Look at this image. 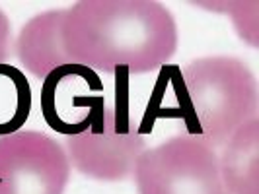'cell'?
Segmentation results:
<instances>
[{
	"mask_svg": "<svg viewBox=\"0 0 259 194\" xmlns=\"http://www.w3.org/2000/svg\"><path fill=\"white\" fill-rule=\"evenodd\" d=\"M105 109L104 82L82 64H65L49 72L41 86V113L53 130L72 136Z\"/></svg>",
	"mask_w": 259,
	"mask_h": 194,
	"instance_id": "obj_6",
	"label": "cell"
},
{
	"mask_svg": "<svg viewBox=\"0 0 259 194\" xmlns=\"http://www.w3.org/2000/svg\"><path fill=\"white\" fill-rule=\"evenodd\" d=\"M31 101L26 74L8 62L0 64V136L22 130L31 111Z\"/></svg>",
	"mask_w": 259,
	"mask_h": 194,
	"instance_id": "obj_9",
	"label": "cell"
},
{
	"mask_svg": "<svg viewBox=\"0 0 259 194\" xmlns=\"http://www.w3.org/2000/svg\"><path fill=\"white\" fill-rule=\"evenodd\" d=\"M133 175L139 194H228L217 148L187 132L146 148Z\"/></svg>",
	"mask_w": 259,
	"mask_h": 194,
	"instance_id": "obj_3",
	"label": "cell"
},
{
	"mask_svg": "<svg viewBox=\"0 0 259 194\" xmlns=\"http://www.w3.org/2000/svg\"><path fill=\"white\" fill-rule=\"evenodd\" d=\"M65 8L47 10L27 20L20 29L14 51L20 64L37 80L65 64H72L63 43Z\"/></svg>",
	"mask_w": 259,
	"mask_h": 194,
	"instance_id": "obj_7",
	"label": "cell"
},
{
	"mask_svg": "<svg viewBox=\"0 0 259 194\" xmlns=\"http://www.w3.org/2000/svg\"><path fill=\"white\" fill-rule=\"evenodd\" d=\"M70 169L65 146L45 132L0 136V194H65Z\"/></svg>",
	"mask_w": 259,
	"mask_h": 194,
	"instance_id": "obj_5",
	"label": "cell"
},
{
	"mask_svg": "<svg viewBox=\"0 0 259 194\" xmlns=\"http://www.w3.org/2000/svg\"><path fill=\"white\" fill-rule=\"evenodd\" d=\"M10 47H12V26H10L8 16L0 8V64L8 62Z\"/></svg>",
	"mask_w": 259,
	"mask_h": 194,
	"instance_id": "obj_10",
	"label": "cell"
},
{
	"mask_svg": "<svg viewBox=\"0 0 259 194\" xmlns=\"http://www.w3.org/2000/svg\"><path fill=\"white\" fill-rule=\"evenodd\" d=\"M178 97L187 134L212 148L257 118V80L238 56H203L183 66Z\"/></svg>",
	"mask_w": 259,
	"mask_h": 194,
	"instance_id": "obj_2",
	"label": "cell"
},
{
	"mask_svg": "<svg viewBox=\"0 0 259 194\" xmlns=\"http://www.w3.org/2000/svg\"><path fill=\"white\" fill-rule=\"evenodd\" d=\"M219 169L228 194H259L257 118H251L222 144Z\"/></svg>",
	"mask_w": 259,
	"mask_h": 194,
	"instance_id": "obj_8",
	"label": "cell"
},
{
	"mask_svg": "<svg viewBox=\"0 0 259 194\" xmlns=\"http://www.w3.org/2000/svg\"><path fill=\"white\" fill-rule=\"evenodd\" d=\"M178 24L156 0H82L65 8L63 43L72 64L148 74L178 51Z\"/></svg>",
	"mask_w": 259,
	"mask_h": 194,
	"instance_id": "obj_1",
	"label": "cell"
},
{
	"mask_svg": "<svg viewBox=\"0 0 259 194\" xmlns=\"http://www.w3.org/2000/svg\"><path fill=\"white\" fill-rule=\"evenodd\" d=\"M146 150L141 130L129 115L105 107L84 130L66 136L70 167L94 181L115 182L133 175L139 155Z\"/></svg>",
	"mask_w": 259,
	"mask_h": 194,
	"instance_id": "obj_4",
	"label": "cell"
}]
</instances>
